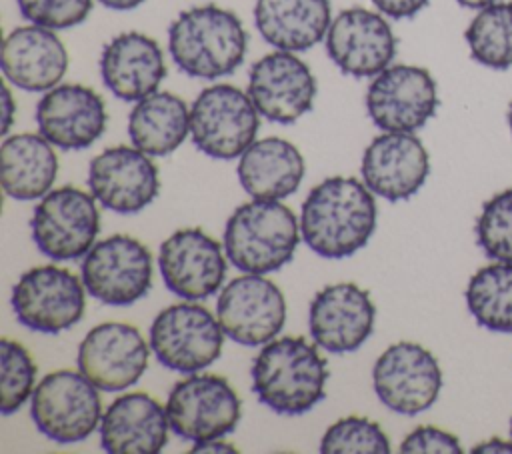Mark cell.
Here are the masks:
<instances>
[{"mask_svg": "<svg viewBox=\"0 0 512 454\" xmlns=\"http://www.w3.org/2000/svg\"><path fill=\"white\" fill-rule=\"evenodd\" d=\"M370 188L352 176H330L316 184L300 210V236L322 258H348L362 250L376 228Z\"/></svg>", "mask_w": 512, "mask_h": 454, "instance_id": "1", "label": "cell"}, {"mask_svg": "<svg viewBox=\"0 0 512 454\" xmlns=\"http://www.w3.org/2000/svg\"><path fill=\"white\" fill-rule=\"evenodd\" d=\"M252 392L276 414L300 416L322 398L328 380L318 344L302 336H282L264 344L252 364Z\"/></svg>", "mask_w": 512, "mask_h": 454, "instance_id": "2", "label": "cell"}, {"mask_svg": "<svg viewBox=\"0 0 512 454\" xmlns=\"http://www.w3.org/2000/svg\"><path fill=\"white\" fill-rule=\"evenodd\" d=\"M168 50L184 74L216 80L230 76L244 62L248 34L232 10L202 4L182 10L172 20Z\"/></svg>", "mask_w": 512, "mask_h": 454, "instance_id": "3", "label": "cell"}, {"mask_svg": "<svg viewBox=\"0 0 512 454\" xmlns=\"http://www.w3.org/2000/svg\"><path fill=\"white\" fill-rule=\"evenodd\" d=\"M300 238V222L288 206L252 198L226 220L224 252L238 270L268 274L292 260Z\"/></svg>", "mask_w": 512, "mask_h": 454, "instance_id": "4", "label": "cell"}, {"mask_svg": "<svg viewBox=\"0 0 512 454\" xmlns=\"http://www.w3.org/2000/svg\"><path fill=\"white\" fill-rule=\"evenodd\" d=\"M30 418L56 444L86 440L102 420L98 388L78 370L46 374L30 396Z\"/></svg>", "mask_w": 512, "mask_h": 454, "instance_id": "5", "label": "cell"}, {"mask_svg": "<svg viewBox=\"0 0 512 454\" xmlns=\"http://www.w3.org/2000/svg\"><path fill=\"white\" fill-rule=\"evenodd\" d=\"M260 112L248 92L232 84L204 88L190 108V136L194 146L216 160L240 158L256 140Z\"/></svg>", "mask_w": 512, "mask_h": 454, "instance_id": "6", "label": "cell"}, {"mask_svg": "<svg viewBox=\"0 0 512 454\" xmlns=\"http://www.w3.org/2000/svg\"><path fill=\"white\" fill-rule=\"evenodd\" d=\"M224 336L218 316L190 300L172 304L154 318L150 348L164 368L194 374L220 358Z\"/></svg>", "mask_w": 512, "mask_h": 454, "instance_id": "7", "label": "cell"}, {"mask_svg": "<svg viewBox=\"0 0 512 454\" xmlns=\"http://www.w3.org/2000/svg\"><path fill=\"white\" fill-rule=\"evenodd\" d=\"M92 192L76 186L50 190L32 212L30 230L36 248L52 260H76L96 244L100 212Z\"/></svg>", "mask_w": 512, "mask_h": 454, "instance_id": "8", "label": "cell"}, {"mask_svg": "<svg viewBox=\"0 0 512 454\" xmlns=\"http://www.w3.org/2000/svg\"><path fill=\"white\" fill-rule=\"evenodd\" d=\"M84 282L66 268L52 264L26 270L12 288L16 320L32 332L58 334L82 320Z\"/></svg>", "mask_w": 512, "mask_h": 454, "instance_id": "9", "label": "cell"}, {"mask_svg": "<svg viewBox=\"0 0 512 454\" xmlns=\"http://www.w3.org/2000/svg\"><path fill=\"white\" fill-rule=\"evenodd\" d=\"M166 414L176 436L206 442L230 434L240 420L242 406L226 378L194 372L172 386Z\"/></svg>", "mask_w": 512, "mask_h": 454, "instance_id": "10", "label": "cell"}, {"mask_svg": "<svg viewBox=\"0 0 512 454\" xmlns=\"http://www.w3.org/2000/svg\"><path fill=\"white\" fill-rule=\"evenodd\" d=\"M80 274L92 298L108 306H128L152 286V256L140 240L114 234L86 252Z\"/></svg>", "mask_w": 512, "mask_h": 454, "instance_id": "11", "label": "cell"}, {"mask_svg": "<svg viewBox=\"0 0 512 454\" xmlns=\"http://www.w3.org/2000/svg\"><path fill=\"white\" fill-rule=\"evenodd\" d=\"M378 400L392 412L414 416L428 410L440 394L442 370L430 350L416 342L388 346L372 368Z\"/></svg>", "mask_w": 512, "mask_h": 454, "instance_id": "12", "label": "cell"}, {"mask_svg": "<svg viewBox=\"0 0 512 454\" xmlns=\"http://www.w3.org/2000/svg\"><path fill=\"white\" fill-rule=\"evenodd\" d=\"M436 108V80L414 64H390L374 76L366 92V112L382 132H416Z\"/></svg>", "mask_w": 512, "mask_h": 454, "instance_id": "13", "label": "cell"}, {"mask_svg": "<svg viewBox=\"0 0 512 454\" xmlns=\"http://www.w3.org/2000/svg\"><path fill=\"white\" fill-rule=\"evenodd\" d=\"M216 316L230 340L242 346H264L284 328L286 300L264 274L246 272L220 290Z\"/></svg>", "mask_w": 512, "mask_h": 454, "instance_id": "14", "label": "cell"}, {"mask_svg": "<svg viewBox=\"0 0 512 454\" xmlns=\"http://www.w3.org/2000/svg\"><path fill=\"white\" fill-rule=\"evenodd\" d=\"M150 346L140 330L126 322H102L78 344V370L104 392L136 384L148 368Z\"/></svg>", "mask_w": 512, "mask_h": 454, "instance_id": "15", "label": "cell"}, {"mask_svg": "<svg viewBox=\"0 0 512 454\" xmlns=\"http://www.w3.org/2000/svg\"><path fill=\"white\" fill-rule=\"evenodd\" d=\"M326 52L340 72L354 78H374L396 56V36L382 16L368 8L340 10L326 32Z\"/></svg>", "mask_w": 512, "mask_h": 454, "instance_id": "16", "label": "cell"}, {"mask_svg": "<svg viewBox=\"0 0 512 454\" xmlns=\"http://www.w3.org/2000/svg\"><path fill=\"white\" fill-rule=\"evenodd\" d=\"M220 242L200 228H182L170 234L158 252L164 286L184 300H204L220 290L228 262Z\"/></svg>", "mask_w": 512, "mask_h": 454, "instance_id": "17", "label": "cell"}, {"mask_svg": "<svg viewBox=\"0 0 512 454\" xmlns=\"http://www.w3.org/2000/svg\"><path fill=\"white\" fill-rule=\"evenodd\" d=\"M246 92L260 116L276 124H294L312 110L316 78L294 52L276 50L252 64Z\"/></svg>", "mask_w": 512, "mask_h": 454, "instance_id": "18", "label": "cell"}, {"mask_svg": "<svg viewBox=\"0 0 512 454\" xmlns=\"http://www.w3.org/2000/svg\"><path fill=\"white\" fill-rule=\"evenodd\" d=\"M88 186L104 208L116 214H136L156 200L160 176L150 154L120 144L92 158Z\"/></svg>", "mask_w": 512, "mask_h": 454, "instance_id": "19", "label": "cell"}, {"mask_svg": "<svg viewBox=\"0 0 512 454\" xmlns=\"http://www.w3.org/2000/svg\"><path fill=\"white\" fill-rule=\"evenodd\" d=\"M376 308L370 294L354 282L328 284L310 302L308 328L314 344L346 354L358 350L372 334Z\"/></svg>", "mask_w": 512, "mask_h": 454, "instance_id": "20", "label": "cell"}, {"mask_svg": "<svg viewBox=\"0 0 512 454\" xmlns=\"http://www.w3.org/2000/svg\"><path fill=\"white\" fill-rule=\"evenodd\" d=\"M362 182L372 194L400 202L412 198L430 174L424 144L412 132H382L362 154Z\"/></svg>", "mask_w": 512, "mask_h": 454, "instance_id": "21", "label": "cell"}, {"mask_svg": "<svg viewBox=\"0 0 512 454\" xmlns=\"http://www.w3.org/2000/svg\"><path fill=\"white\" fill-rule=\"evenodd\" d=\"M38 132L56 148L84 150L106 130V106L100 94L82 84H58L36 104Z\"/></svg>", "mask_w": 512, "mask_h": 454, "instance_id": "22", "label": "cell"}, {"mask_svg": "<svg viewBox=\"0 0 512 454\" xmlns=\"http://www.w3.org/2000/svg\"><path fill=\"white\" fill-rule=\"evenodd\" d=\"M68 70V52L50 28L28 24L14 28L2 44L4 78L26 92H48Z\"/></svg>", "mask_w": 512, "mask_h": 454, "instance_id": "23", "label": "cell"}, {"mask_svg": "<svg viewBox=\"0 0 512 454\" xmlns=\"http://www.w3.org/2000/svg\"><path fill=\"white\" fill-rule=\"evenodd\" d=\"M100 444L110 454H156L168 442V414L146 392H128L110 402L100 420Z\"/></svg>", "mask_w": 512, "mask_h": 454, "instance_id": "24", "label": "cell"}, {"mask_svg": "<svg viewBox=\"0 0 512 454\" xmlns=\"http://www.w3.org/2000/svg\"><path fill=\"white\" fill-rule=\"evenodd\" d=\"M100 76L116 98L138 102L156 92L166 76L162 48L142 32H122L102 48Z\"/></svg>", "mask_w": 512, "mask_h": 454, "instance_id": "25", "label": "cell"}, {"mask_svg": "<svg viewBox=\"0 0 512 454\" xmlns=\"http://www.w3.org/2000/svg\"><path fill=\"white\" fill-rule=\"evenodd\" d=\"M238 180L254 200H282L300 188L306 172L300 150L278 136L254 140L238 160Z\"/></svg>", "mask_w": 512, "mask_h": 454, "instance_id": "26", "label": "cell"}, {"mask_svg": "<svg viewBox=\"0 0 512 454\" xmlns=\"http://www.w3.org/2000/svg\"><path fill=\"white\" fill-rule=\"evenodd\" d=\"M330 0H256L254 24L276 50L304 52L326 38Z\"/></svg>", "mask_w": 512, "mask_h": 454, "instance_id": "27", "label": "cell"}, {"mask_svg": "<svg viewBox=\"0 0 512 454\" xmlns=\"http://www.w3.org/2000/svg\"><path fill=\"white\" fill-rule=\"evenodd\" d=\"M40 132L6 136L0 146L2 188L14 200H38L46 196L58 174L56 152Z\"/></svg>", "mask_w": 512, "mask_h": 454, "instance_id": "28", "label": "cell"}, {"mask_svg": "<svg viewBox=\"0 0 512 454\" xmlns=\"http://www.w3.org/2000/svg\"><path fill=\"white\" fill-rule=\"evenodd\" d=\"M190 134V108L172 92H152L138 100L128 116L132 146L150 156L172 154Z\"/></svg>", "mask_w": 512, "mask_h": 454, "instance_id": "29", "label": "cell"}, {"mask_svg": "<svg viewBox=\"0 0 512 454\" xmlns=\"http://www.w3.org/2000/svg\"><path fill=\"white\" fill-rule=\"evenodd\" d=\"M466 306L490 330L512 334V264L494 262L476 270L466 286Z\"/></svg>", "mask_w": 512, "mask_h": 454, "instance_id": "30", "label": "cell"}, {"mask_svg": "<svg viewBox=\"0 0 512 454\" xmlns=\"http://www.w3.org/2000/svg\"><path fill=\"white\" fill-rule=\"evenodd\" d=\"M470 56L492 70L512 66V2H494L472 18L464 32Z\"/></svg>", "mask_w": 512, "mask_h": 454, "instance_id": "31", "label": "cell"}, {"mask_svg": "<svg viewBox=\"0 0 512 454\" xmlns=\"http://www.w3.org/2000/svg\"><path fill=\"white\" fill-rule=\"evenodd\" d=\"M0 410L10 416L22 408L36 388V364L30 352L16 340H0Z\"/></svg>", "mask_w": 512, "mask_h": 454, "instance_id": "32", "label": "cell"}, {"mask_svg": "<svg viewBox=\"0 0 512 454\" xmlns=\"http://www.w3.org/2000/svg\"><path fill=\"white\" fill-rule=\"evenodd\" d=\"M324 454H386L390 440L378 422L364 416H346L336 420L320 440Z\"/></svg>", "mask_w": 512, "mask_h": 454, "instance_id": "33", "label": "cell"}, {"mask_svg": "<svg viewBox=\"0 0 512 454\" xmlns=\"http://www.w3.org/2000/svg\"><path fill=\"white\" fill-rule=\"evenodd\" d=\"M474 232L478 246L488 258L512 264V188L484 202Z\"/></svg>", "mask_w": 512, "mask_h": 454, "instance_id": "34", "label": "cell"}, {"mask_svg": "<svg viewBox=\"0 0 512 454\" xmlns=\"http://www.w3.org/2000/svg\"><path fill=\"white\" fill-rule=\"evenodd\" d=\"M16 4L22 18L50 30L74 28L92 10V0H16Z\"/></svg>", "mask_w": 512, "mask_h": 454, "instance_id": "35", "label": "cell"}, {"mask_svg": "<svg viewBox=\"0 0 512 454\" xmlns=\"http://www.w3.org/2000/svg\"><path fill=\"white\" fill-rule=\"evenodd\" d=\"M402 454H460V440L436 426H418L400 444Z\"/></svg>", "mask_w": 512, "mask_h": 454, "instance_id": "36", "label": "cell"}, {"mask_svg": "<svg viewBox=\"0 0 512 454\" xmlns=\"http://www.w3.org/2000/svg\"><path fill=\"white\" fill-rule=\"evenodd\" d=\"M378 12H382L388 18L402 20V18H412L416 16L430 0H370Z\"/></svg>", "mask_w": 512, "mask_h": 454, "instance_id": "37", "label": "cell"}, {"mask_svg": "<svg viewBox=\"0 0 512 454\" xmlns=\"http://www.w3.org/2000/svg\"><path fill=\"white\" fill-rule=\"evenodd\" d=\"M190 452L194 454H210V452H218V454H236L238 450L230 444V442H224L220 438H214V440H206V442H194V446L190 448Z\"/></svg>", "mask_w": 512, "mask_h": 454, "instance_id": "38", "label": "cell"}, {"mask_svg": "<svg viewBox=\"0 0 512 454\" xmlns=\"http://www.w3.org/2000/svg\"><path fill=\"white\" fill-rule=\"evenodd\" d=\"M14 116H16V102L12 98V92L8 86L2 88V134L6 136L8 130L12 128V122H14Z\"/></svg>", "mask_w": 512, "mask_h": 454, "instance_id": "39", "label": "cell"}, {"mask_svg": "<svg viewBox=\"0 0 512 454\" xmlns=\"http://www.w3.org/2000/svg\"><path fill=\"white\" fill-rule=\"evenodd\" d=\"M474 454H488V452H512V442H506V440H500V438H490L486 442H480L472 448Z\"/></svg>", "mask_w": 512, "mask_h": 454, "instance_id": "40", "label": "cell"}, {"mask_svg": "<svg viewBox=\"0 0 512 454\" xmlns=\"http://www.w3.org/2000/svg\"><path fill=\"white\" fill-rule=\"evenodd\" d=\"M102 6L110 8V10H118V12H124V10H134L138 8L144 0H98Z\"/></svg>", "mask_w": 512, "mask_h": 454, "instance_id": "41", "label": "cell"}, {"mask_svg": "<svg viewBox=\"0 0 512 454\" xmlns=\"http://www.w3.org/2000/svg\"><path fill=\"white\" fill-rule=\"evenodd\" d=\"M460 6H464V8H472V10H482V8H486V6H490V4H494V2H498V0H456Z\"/></svg>", "mask_w": 512, "mask_h": 454, "instance_id": "42", "label": "cell"}, {"mask_svg": "<svg viewBox=\"0 0 512 454\" xmlns=\"http://www.w3.org/2000/svg\"><path fill=\"white\" fill-rule=\"evenodd\" d=\"M508 126H510V132H512V102L508 106Z\"/></svg>", "mask_w": 512, "mask_h": 454, "instance_id": "43", "label": "cell"}, {"mask_svg": "<svg viewBox=\"0 0 512 454\" xmlns=\"http://www.w3.org/2000/svg\"><path fill=\"white\" fill-rule=\"evenodd\" d=\"M510 436H512V420H510Z\"/></svg>", "mask_w": 512, "mask_h": 454, "instance_id": "44", "label": "cell"}]
</instances>
